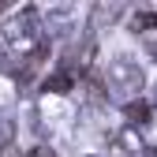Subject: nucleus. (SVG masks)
Listing matches in <instances>:
<instances>
[{
    "mask_svg": "<svg viewBox=\"0 0 157 157\" xmlns=\"http://www.w3.org/2000/svg\"><path fill=\"white\" fill-rule=\"evenodd\" d=\"M120 4H94V15H90V30L97 34V30H105V26H112L116 19H120Z\"/></svg>",
    "mask_w": 157,
    "mask_h": 157,
    "instance_id": "39448f33",
    "label": "nucleus"
},
{
    "mask_svg": "<svg viewBox=\"0 0 157 157\" xmlns=\"http://www.w3.org/2000/svg\"><path fill=\"white\" fill-rule=\"evenodd\" d=\"M15 97H19V82H15L11 75H0V109L15 105Z\"/></svg>",
    "mask_w": 157,
    "mask_h": 157,
    "instance_id": "0eeeda50",
    "label": "nucleus"
},
{
    "mask_svg": "<svg viewBox=\"0 0 157 157\" xmlns=\"http://www.w3.org/2000/svg\"><path fill=\"white\" fill-rule=\"evenodd\" d=\"M131 30L135 34H150V30H157V11L153 8H139V11H131Z\"/></svg>",
    "mask_w": 157,
    "mask_h": 157,
    "instance_id": "423d86ee",
    "label": "nucleus"
},
{
    "mask_svg": "<svg viewBox=\"0 0 157 157\" xmlns=\"http://www.w3.org/2000/svg\"><path fill=\"white\" fill-rule=\"evenodd\" d=\"M105 90H112L116 97H124V105L135 101V97H142V90H146V71H142V64L131 60V56H116V60H109Z\"/></svg>",
    "mask_w": 157,
    "mask_h": 157,
    "instance_id": "f03ea898",
    "label": "nucleus"
},
{
    "mask_svg": "<svg viewBox=\"0 0 157 157\" xmlns=\"http://www.w3.org/2000/svg\"><path fill=\"white\" fill-rule=\"evenodd\" d=\"M45 26H49V19L37 11L34 4L26 8H15L8 19H4V30H0V37H4V45L19 56V60H26L30 52H37L49 37H45Z\"/></svg>",
    "mask_w": 157,
    "mask_h": 157,
    "instance_id": "f257e3e1",
    "label": "nucleus"
},
{
    "mask_svg": "<svg viewBox=\"0 0 157 157\" xmlns=\"http://www.w3.org/2000/svg\"><path fill=\"white\" fill-rule=\"evenodd\" d=\"M26 157H56V150H52V146H45V142H41V146H34V150H30V153H26Z\"/></svg>",
    "mask_w": 157,
    "mask_h": 157,
    "instance_id": "6e6552de",
    "label": "nucleus"
},
{
    "mask_svg": "<svg viewBox=\"0 0 157 157\" xmlns=\"http://www.w3.org/2000/svg\"><path fill=\"white\" fill-rule=\"evenodd\" d=\"M112 150L116 153H124V157H139L142 150H146V142H142V131L139 127H120V131H116L112 135Z\"/></svg>",
    "mask_w": 157,
    "mask_h": 157,
    "instance_id": "7ed1b4c3",
    "label": "nucleus"
},
{
    "mask_svg": "<svg viewBox=\"0 0 157 157\" xmlns=\"http://www.w3.org/2000/svg\"><path fill=\"white\" fill-rule=\"evenodd\" d=\"M124 116H127L131 127H146L153 116H157V101H153V97H135V101L124 105Z\"/></svg>",
    "mask_w": 157,
    "mask_h": 157,
    "instance_id": "20e7f679",
    "label": "nucleus"
},
{
    "mask_svg": "<svg viewBox=\"0 0 157 157\" xmlns=\"http://www.w3.org/2000/svg\"><path fill=\"white\" fill-rule=\"evenodd\" d=\"M150 52H153V60H157V41H153V45H150Z\"/></svg>",
    "mask_w": 157,
    "mask_h": 157,
    "instance_id": "1a4fd4ad",
    "label": "nucleus"
}]
</instances>
